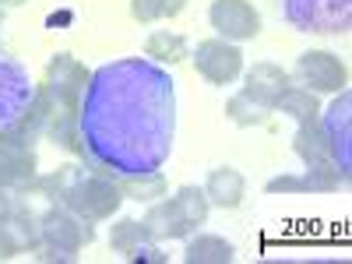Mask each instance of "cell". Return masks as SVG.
Masks as SVG:
<instances>
[{
	"instance_id": "cell-18",
	"label": "cell",
	"mask_w": 352,
	"mask_h": 264,
	"mask_svg": "<svg viewBox=\"0 0 352 264\" xmlns=\"http://www.w3.org/2000/svg\"><path fill=\"white\" fill-rule=\"evenodd\" d=\"M232 257V243L226 236H215V232H190L187 236V250H184V261L187 264H229Z\"/></svg>"
},
{
	"instance_id": "cell-20",
	"label": "cell",
	"mask_w": 352,
	"mask_h": 264,
	"mask_svg": "<svg viewBox=\"0 0 352 264\" xmlns=\"http://www.w3.org/2000/svg\"><path fill=\"white\" fill-rule=\"evenodd\" d=\"M275 109L285 113V116H292L296 124H303V120H317V116H320L317 92H310V88H303V85H289L285 92L278 96Z\"/></svg>"
},
{
	"instance_id": "cell-21",
	"label": "cell",
	"mask_w": 352,
	"mask_h": 264,
	"mask_svg": "<svg viewBox=\"0 0 352 264\" xmlns=\"http://www.w3.org/2000/svg\"><path fill=\"white\" fill-rule=\"evenodd\" d=\"M144 56H152L155 64H180L187 56V39L180 32H169V28H159L144 39Z\"/></svg>"
},
{
	"instance_id": "cell-24",
	"label": "cell",
	"mask_w": 352,
	"mask_h": 264,
	"mask_svg": "<svg viewBox=\"0 0 352 264\" xmlns=\"http://www.w3.org/2000/svg\"><path fill=\"white\" fill-rule=\"evenodd\" d=\"M32 254H36V261H39V264H74V261H78V254H74V250L53 247V243H39Z\"/></svg>"
},
{
	"instance_id": "cell-28",
	"label": "cell",
	"mask_w": 352,
	"mask_h": 264,
	"mask_svg": "<svg viewBox=\"0 0 352 264\" xmlns=\"http://www.w3.org/2000/svg\"><path fill=\"white\" fill-rule=\"evenodd\" d=\"M0 25H4V8H0Z\"/></svg>"
},
{
	"instance_id": "cell-10",
	"label": "cell",
	"mask_w": 352,
	"mask_h": 264,
	"mask_svg": "<svg viewBox=\"0 0 352 264\" xmlns=\"http://www.w3.org/2000/svg\"><path fill=\"white\" fill-rule=\"evenodd\" d=\"M208 21L226 43H247L261 32V14L250 0H212Z\"/></svg>"
},
{
	"instance_id": "cell-22",
	"label": "cell",
	"mask_w": 352,
	"mask_h": 264,
	"mask_svg": "<svg viewBox=\"0 0 352 264\" xmlns=\"http://www.w3.org/2000/svg\"><path fill=\"white\" fill-rule=\"evenodd\" d=\"M187 0H131V18L141 25H155L166 18H176Z\"/></svg>"
},
{
	"instance_id": "cell-7",
	"label": "cell",
	"mask_w": 352,
	"mask_h": 264,
	"mask_svg": "<svg viewBox=\"0 0 352 264\" xmlns=\"http://www.w3.org/2000/svg\"><path fill=\"white\" fill-rule=\"evenodd\" d=\"M194 71L212 81V85H229L243 74V53L236 43L226 39H204L194 50Z\"/></svg>"
},
{
	"instance_id": "cell-5",
	"label": "cell",
	"mask_w": 352,
	"mask_h": 264,
	"mask_svg": "<svg viewBox=\"0 0 352 264\" xmlns=\"http://www.w3.org/2000/svg\"><path fill=\"white\" fill-rule=\"evenodd\" d=\"M282 18L300 32H345L349 28V0H278Z\"/></svg>"
},
{
	"instance_id": "cell-8",
	"label": "cell",
	"mask_w": 352,
	"mask_h": 264,
	"mask_svg": "<svg viewBox=\"0 0 352 264\" xmlns=\"http://www.w3.org/2000/svg\"><path fill=\"white\" fill-rule=\"evenodd\" d=\"M292 152L300 155V162L314 173H324V176H335L338 184H349V176L338 169L335 155H331V144H328V134L320 127V116L317 120H303L292 134Z\"/></svg>"
},
{
	"instance_id": "cell-14",
	"label": "cell",
	"mask_w": 352,
	"mask_h": 264,
	"mask_svg": "<svg viewBox=\"0 0 352 264\" xmlns=\"http://www.w3.org/2000/svg\"><path fill=\"white\" fill-rule=\"evenodd\" d=\"M289 85H292V74H289L285 67H278V64H272V60H261V64H254V67L243 74V88H240V92H243L250 102H257L261 109L275 113V102H278V96L285 92Z\"/></svg>"
},
{
	"instance_id": "cell-19",
	"label": "cell",
	"mask_w": 352,
	"mask_h": 264,
	"mask_svg": "<svg viewBox=\"0 0 352 264\" xmlns=\"http://www.w3.org/2000/svg\"><path fill=\"white\" fill-rule=\"evenodd\" d=\"M116 187H120L124 201H138V204H152L155 197L166 194V176L155 173H138V176H116Z\"/></svg>"
},
{
	"instance_id": "cell-23",
	"label": "cell",
	"mask_w": 352,
	"mask_h": 264,
	"mask_svg": "<svg viewBox=\"0 0 352 264\" xmlns=\"http://www.w3.org/2000/svg\"><path fill=\"white\" fill-rule=\"evenodd\" d=\"M226 116H229V120L236 124V127H264L272 113H268V109H261L257 102H250L243 92H236V96L226 102Z\"/></svg>"
},
{
	"instance_id": "cell-1",
	"label": "cell",
	"mask_w": 352,
	"mask_h": 264,
	"mask_svg": "<svg viewBox=\"0 0 352 264\" xmlns=\"http://www.w3.org/2000/svg\"><path fill=\"white\" fill-rule=\"evenodd\" d=\"M173 78L141 56L99 67L78 109L85 166L109 176L155 173L173 148Z\"/></svg>"
},
{
	"instance_id": "cell-4",
	"label": "cell",
	"mask_w": 352,
	"mask_h": 264,
	"mask_svg": "<svg viewBox=\"0 0 352 264\" xmlns=\"http://www.w3.org/2000/svg\"><path fill=\"white\" fill-rule=\"evenodd\" d=\"M212 204L204 197V187H176L169 197L162 194V201H152L144 212V226L152 229L155 240H187L190 232H197L208 222Z\"/></svg>"
},
{
	"instance_id": "cell-12",
	"label": "cell",
	"mask_w": 352,
	"mask_h": 264,
	"mask_svg": "<svg viewBox=\"0 0 352 264\" xmlns=\"http://www.w3.org/2000/svg\"><path fill=\"white\" fill-rule=\"evenodd\" d=\"M109 247L116 254H124L127 261L166 264V254L159 250V240L152 236V229L144 226V219H120L109 232Z\"/></svg>"
},
{
	"instance_id": "cell-13",
	"label": "cell",
	"mask_w": 352,
	"mask_h": 264,
	"mask_svg": "<svg viewBox=\"0 0 352 264\" xmlns=\"http://www.w3.org/2000/svg\"><path fill=\"white\" fill-rule=\"evenodd\" d=\"M39 176V155L36 148H21V144L0 141V187L14 194H32V184Z\"/></svg>"
},
{
	"instance_id": "cell-16",
	"label": "cell",
	"mask_w": 352,
	"mask_h": 264,
	"mask_svg": "<svg viewBox=\"0 0 352 264\" xmlns=\"http://www.w3.org/2000/svg\"><path fill=\"white\" fill-rule=\"evenodd\" d=\"M247 194V180L240 169L232 166H219L208 173V180H204V197H208V204H215V208H240V201Z\"/></svg>"
},
{
	"instance_id": "cell-11",
	"label": "cell",
	"mask_w": 352,
	"mask_h": 264,
	"mask_svg": "<svg viewBox=\"0 0 352 264\" xmlns=\"http://www.w3.org/2000/svg\"><path fill=\"white\" fill-rule=\"evenodd\" d=\"M32 92L36 88H32V81H28L25 67L14 60V56H8L4 50H0V131H4L8 124H14L28 109Z\"/></svg>"
},
{
	"instance_id": "cell-9",
	"label": "cell",
	"mask_w": 352,
	"mask_h": 264,
	"mask_svg": "<svg viewBox=\"0 0 352 264\" xmlns=\"http://www.w3.org/2000/svg\"><path fill=\"white\" fill-rule=\"evenodd\" d=\"M39 236H43V243H53V247H64V250L78 254V250H85L88 243L96 240V229L81 215L60 208V204H53L46 215H39Z\"/></svg>"
},
{
	"instance_id": "cell-2",
	"label": "cell",
	"mask_w": 352,
	"mask_h": 264,
	"mask_svg": "<svg viewBox=\"0 0 352 264\" xmlns=\"http://www.w3.org/2000/svg\"><path fill=\"white\" fill-rule=\"evenodd\" d=\"M32 194L50 197L53 204L81 215L92 226L113 219L116 208H120V201H124L120 187H116V176H109L102 169H92V166H78V162H64L50 176H36Z\"/></svg>"
},
{
	"instance_id": "cell-27",
	"label": "cell",
	"mask_w": 352,
	"mask_h": 264,
	"mask_svg": "<svg viewBox=\"0 0 352 264\" xmlns=\"http://www.w3.org/2000/svg\"><path fill=\"white\" fill-rule=\"evenodd\" d=\"M0 261H11V254H8V247L0 243Z\"/></svg>"
},
{
	"instance_id": "cell-3",
	"label": "cell",
	"mask_w": 352,
	"mask_h": 264,
	"mask_svg": "<svg viewBox=\"0 0 352 264\" xmlns=\"http://www.w3.org/2000/svg\"><path fill=\"white\" fill-rule=\"evenodd\" d=\"M88 67L71 53H56L50 56L46 74L39 92L46 96L50 116H46V138L64 148L71 155H81V134H78V109H81V96L88 85Z\"/></svg>"
},
{
	"instance_id": "cell-6",
	"label": "cell",
	"mask_w": 352,
	"mask_h": 264,
	"mask_svg": "<svg viewBox=\"0 0 352 264\" xmlns=\"http://www.w3.org/2000/svg\"><path fill=\"white\" fill-rule=\"evenodd\" d=\"M300 78L303 88H310V92H342V88H349V67L342 56L328 53V50H307L300 53L296 60V71H292Z\"/></svg>"
},
{
	"instance_id": "cell-17",
	"label": "cell",
	"mask_w": 352,
	"mask_h": 264,
	"mask_svg": "<svg viewBox=\"0 0 352 264\" xmlns=\"http://www.w3.org/2000/svg\"><path fill=\"white\" fill-rule=\"evenodd\" d=\"M342 184L335 176H324V173H314V169H303V173H282L275 180H268V194H335Z\"/></svg>"
},
{
	"instance_id": "cell-15",
	"label": "cell",
	"mask_w": 352,
	"mask_h": 264,
	"mask_svg": "<svg viewBox=\"0 0 352 264\" xmlns=\"http://www.w3.org/2000/svg\"><path fill=\"white\" fill-rule=\"evenodd\" d=\"M349 106H352V96H349V88H342L335 106L328 109V116H320V127H324L328 134V144H331V155L338 162V169L349 176V166H352V148H349V124H352V116H349Z\"/></svg>"
},
{
	"instance_id": "cell-25",
	"label": "cell",
	"mask_w": 352,
	"mask_h": 264,
	"mask_svg": "<svg viewBox=\"0 0 352 264\" xmlns=\"http://www.w3.org/2000/svg\"><path fill=\"white\" fill-rule=\"evenodd\" d=\"M21 197H25V194H14V190H4V187H0V219H4L8 212H14L18 204H21Z\"/></svg>"
},
{
	"instance_id": "cell-26",
	"label": "cell",
	"mask_w": 352,
	"mask_h": 264,
	"mask_svg": "<svg viewBox=\"0 0 352 264\" xmlns=\"http://www.w3.org/2000/svg\"><path fill=\"white\" fill-rule=\"evenodd\" d=\"M18 4H25V0H0V8H18Z\"/></svg>"
}]
</instances>
